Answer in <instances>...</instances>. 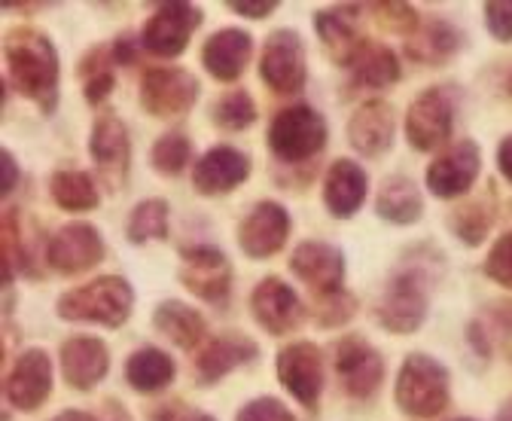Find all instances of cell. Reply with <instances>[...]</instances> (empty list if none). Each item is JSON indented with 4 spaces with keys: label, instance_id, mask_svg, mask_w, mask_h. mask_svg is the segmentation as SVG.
<instances>
[{
    "label": "cell",
    "instance_id": "6da1fadb",
    "mask_svg": "<svg viewBox=\"0 0 512 421\" xmlns=\"http://www.w3.org/2000/svg\"><path fill=\"white\" fill-rule=\"evenodd\" d=\"M7 65L13 86L34 101H43L46 110L55 104V86H58V55L52 43L37 31H16L7 37Z\"/></svg>",
    "mask_w": 512,
    "mask_h": 421
},
{
    "label": "cell",
    "instance_id": "7a4b0ae2",
    "mask_svg": "<svg viewBox=\"0 0 512 421\" xmlns=\"http://www.w3.org/2000/svg\"><path fill=\"white\" fill-rule=\"evenodd\" d=\"M135 293L128 281L116 275H104L89 281L86 287H77L58 299V312L68 321H92L104 327H119L125 324L128 312H132Z\"/></svg>",
    "mask_w": 512,
    "mask_h": 421
},
{
    "label": "cell",
    "instance_id": "3957f363",
    "mask_svg": "<svg viewBox=\"0 0 512 421\" xmlns=\"http://www.w3.org/2000/svg\"><path fill=\"white\" fill-rule=\"evenodd\" d=\"M397 403L415 418H433L448 403V373L430 357L412 354L397 382Z\"/></svg>",
    "mask_w": 512,
    "mask_h": 421
},
{
    "label": "cell",
    "instance_id": "277c9868",
    "mask_svg": "<svg viewBox=\"0 0 512 421\" xmlns=\"http://www.w3.org/2000/svg\"><path fill=\"white\" fill-rule=\"evenodd\" d=\"M269 144L281 159L302 162V159L320 153V147L327 144V126L311 107L296 104L275 116V123L269 129Z\"/></svg>",
    "mask_w": 512,
    "mask_h": 421
},
{
    "label": "cell",
    "instance_id": "5b68a950",
    "mask_svg": "<svg viewBox=\"0 0 512 421\" xmlns=\"http://www.w3.org/2000/svg\"><path fill=\"white\" fill-rule=\"evenodd\" d=\"M260 74L278 95H296L305 86V49L296 31H275L266 40Z\"/></svg>",
    "mask_w": 512,
    "mask_h": 421
},
{
    "label": "cell",
    "instance_id": "8992f818",
    "mask_svg": "<svg viewBox=\"0 0 512 421\" xmlns=\"http://www.w3.org/2000/svg\"><path fill=\"white\" fill-rule=\"evenodd\" d=\"M199 95V80L186 74L183 68H153L144 77L141 98L144 107L159 119H177L183 116Z\"/></svg>",
    "mask_w": 512,
    "mask_h": 421
},
{
    "label": "cell",
    "instance_id": "52a82bcc",
    "mask_svg": "<svg viewBox=\"0 0 512 421\" xmlns=\"http://www.w3.org/2000/svg\"><path fill=\"white\" fill-rule=\"evenodd\" d=\"M199 22H202V10L196 4H165L144 28V46L153 55L174 58L186 49Z\"/></svg>",
    "mask_w": 512,
    "mask_h": 421
},
{
    "label": "cell",
    "instance_id": "ba28073f",
    "mask_svg": "<svg viewBox=\"0 0 512 421\" xmlns=\"http://www.w3.org/2000/svg\"><path fill=\"white\" fill-rule=\"evenodd\" d=\"M406 135L415 150H436L452 135V101L439 89L421 92L406 113Z\"/></svg>",
    "mask_w": 512,
    "mask_h": 421
},
{
    "label": "cell",
    "instance_id": "9c48e42d",
    "mask_svg": "<svg viewBox=\"0 0 512 421\" xmlns=\"http://www.w3.org/2000/svg\"><path fill=\"white\" fill-rule=\"evenodd\" d=\"M180 257H183L180 281L196 296L208 299V303H220L232 284L229 260L217 248H205V245L183 248Z\"/></svg>",
    "mask_w": 512,
    "mask_h": 421
},
{
    "label": "cell",
    "instance_id": "30bf717a",
    "mask_svg": "<svg viewBox=\"0 0 512 421\" xmlns=\"http://www.w3.org/2000/svg\"><path fill=\"white\" fill-rule=\"evenodd\" d=\"M104 257V242L95 226L89 223H68L58 229V235L49 242V263L61 275H77L92 266H98Z\"/></svg>",
    "mask_w": 512,
    "mask_h": 421
},
{
    "label": "cell",
    "instance_id": "8fae6325",
    "mask_svg": "<svg viewBox=\"0 0 512 421\" xmlns=\"http://www.w3.org/2000/svg\"><path fill=\"white\" fill-rule=\"evenodd\" d=\"M278 376L299 403L314 406L320 388H324V360H320V351L308 342L287 345L278 354Z\"/></svg>",
    "mask_w": 512,
    "mask_h": 421
},
{
    "label": "cell",
    "instance_id": "7c38bea8",
    "mask_svg": "<svg viewBox=\"0 0 512 421\" xmlns=\"http://www.w3.org/2000/svg\"><path fill=\"white\" fill-rule=\"evenodd\" d=\"M479 147L473 141H461L448 153H442L430 168H427V187L439 199H455L473 187L479 174Z\"/></svg>",
    "mask_w": 512,
    "mask_h": 421
},
{
    "label": "cell",
    "instance_id": "4fadbf2b",
    "mask_svg": "<svg viewBox=\"0 0 512 421\" xmlns=\"http://www.w3.org/2000/svg\"><path fill=\"white\" fill-rule=\"evenodd\" d=\"M336 373L351 397H369L384 379L381 354L369 342L348 336L336 348Z\"/></svg>",
    "mask_w": 512,
    "mask_h": 421
},
{
    "label": "cell",
    "instance_id": "5bb4252c",
    "mask_svg": "<svg viewBox=\"0 0 512 421\" xmlns=\"http://www.w3.org/2000/svg\"><path fill=\"white\" fill-rule=\"evenodd\" d=\"M287 232H290L287 211L275 202H263V205H256L238 226V242H241L244 254H250V257H272L284 248Z\"/></svg>",
    "mask_w": 512,
    "mask_h": 421
},
{
    "label": "cell",
    "instance_id": "9a60e30c",
    "mask_svg": "<svg viewBox=\"0 0 512 421\" xmlns=\"http://www.w3.org/2000/svg\"><path fill=\"white\" fill-rule=\"evenodd\" d=\"M424 309H427L424 287L415 272H406V275L394 278L388 293H384L378 321L394 333H412L424 321Z\"/></svg>",
    "mask_w": 512,
    "mask_h": 421
},
{
    "label": "cell",
    "instance_id": "2e32d148",
    "mask_svg": "<svg viewBox=\"0 0 512 421\" xmlns=\"http://www.w3.org/2000/svg\"><path fill=\"white\" fill-rule=\"evenodd\" d=\"M128 132L116 116H101L92 129V159L110 190H119L128 177Z\"/></svg>",
    "mask_w": 512,
    "mask_h": 421
},
{
    "label": "cell",
    "instance_id": "e0dca14e",
    "mask_svg": "<svg viewBox=\"0 0 512 421\" xmlns=\"http://www.w3.org/2000/svg\"><path fill=\"white\" fill-rule=\"evenodd\" d=\"M290 266H293V272H296L308 287H314L320 296H330V293H339V290H342L345 263H342V254H339L333 245H324V242H305V245H299V248L293 251Z\"/></svg>",
    "mask_w": 512,
    "mask_h": 421
},
{
    "label": "cell",
    "instance_id": "ac0fdd59",
    "mask_svg": "<svg viewBox=\"0 0 512 421\" xmlns=\"http://www.w3.org/2000/svg\"><path fill=\"white\" fill-rule=\"evenodd\" d=\"M49 391H52V367H49L46 351H40V348L25 351L16 360L13 373L7 376V397H10V403L25 409V412H31L40 403H46Z\"/></svg>",
    "mask_w": 512,
    "mask_h": 421
},
{
    "label": "cell",
    "instance_id": "d6986e66",
    "mask_svg": "<svg viewBox=\"0 0 512 421\" xmlns=\"http://www.w3.org/2000/svg\"><path fill=\"white\" fill-rule=\"evenodd\" d=\"M250 306H253V315L260 321L269 333H290L299 321H302V306L296 293L278 281V278H266L256 284L253 296H250Z\"/></svg>",
    "mask_w": 512,
    "mask_h": 421
},
{
    "label": "cell",
    "instance_id": "ffe728a7",
    "mask_svg": "<svg viewBox=\"0 0 512 421\" xmlns=\"http://www.w3.org/2000/svg\"><path fill=\"white\" fill-rule=\"evenodd\" d=\"M61 373L64 382L77 391L98 385L107 373V348L95 336H71L61 345Z\"/></svg>",
    "mask_w": 512,
    "mask_h": 421
},
{
    "label": "cell",
    "instance_id": "44dd1931",
    "mask_svg": "<svg viewBox=\"0 0 512 421\" xmlns=\"http://www.w3.org/2000/svg\"><path fill=\"white\" fill-rule=\"evenodd\" d=\"M250 174V162L244 153H238L235 147H217L211 153L202 156V162L196 165V187L208 196H220L238 184H244V177Z\"/></svg>",
    "mask_w": 512,
    "mask_h": 421
},
{
    "label": "cell",
    "instance_id": "7402d4cb",
    "mask_svg": "<svg viewBox=\"0 0 512 421\" xmlns=\"http://www.w3.org/2000/svg\"><path fill=\"white\" fill-rule=\"evenodd\" d=\"M348 138L354 144V150H360L363 156H378L391 147L394 141V110L384 101H369L363 104L351 126H348Z\"/></svg>",
    "mask_w": 512,
    "mask_h": 421
},
{
    "label": "cell",
    "instance_id": "603a6c76",
    "mask_svg": "<svg viewBox=\"0 0 512 421\" xmlns=\"http://www.w3.org/2000/svg\"><path fill=\"white\" fill-rule=\"evenodd\" d=\"M250 52H253L250 34L229 28V31L214 34V37L205 43L202 62H205V68H208L217 80L229 83V80H238V77L244 74V68H247V62H250Z\"/></svg>",
    "mask_w": 512,
    "mask_h": 421
},
{
    "label": "cell",
    "instance_id": "cb8c5ba5",
    "mask_svg": "<svg viewBox=\"0 0 512 421\" xmlns=\"http://www.w3.org/2000/svg\"><path fill=\"white\" fill-rule=\"evenodd\" d=\"M363 196H366V174L351 159L333 162L327 171V184H324L327 208L336 217H351L363 205Z\"/></svg>",
    "mask_w": 512,
    "mask_h": 421
},
{
    "label": "cell",
    "instance_id": "d4e9b609",
    "mask_svg": "<svg viewBox=\"0 0 512 421\" xmlns=\"http://www.w3.org/2000/svg\"><path fill=\"white\" fill-rule=\"evenodd\" d=\"M256 354H260V348H256L250 339H244V336H220V339L208 342V348L196 360V367H199L202 382H217L220 376H226L229 370L247 364V360H253Z\"/></svg>",
    "mask_w": 512,
    "mask_h": 421
},
{
    "label": "cell",
    "instance_id": "484cf974",
    "mask_svg": "<svg viewBox=\"0 0 512 421\" xmlns=\"http://www.w3.org/2000/svg\"><path fill=\"white\" fill-rule=\"evenodd\" d=\"M156 327L180 348H196L205 339V318L183 303H165L156 312Z\"/></svg>",
    "mask_w": 512,
    "mask_h": 421
},
{
    "label": "cell",
    "instance_id": "4316f807",
    "mask_svg": "<svg viewBox=\"0 0 512 421\" xmlns=\"http://www.w3.org/2000/svg\"><path fill=\"white\" fill-rule=\"evenodd\" d=\"M125 376L138 391L153 394V391L165 388L174 379V364H171V357L165 351H159V348H141V351H135L132 357H128Z\"/></svg>",
    "mask_w": 512,
    "mask_h": 421
},
{
    "label": "cell",
    "instance_id": "83f0119b",
    "mask_svg": "<svg viewBox=\"0 0 512 421\" xmlns=\"http://www.w3.org/2000/svg\"><path fill=\"white\" fill-rule=\"evenodd\" d=\"M342 13H345L342 7L317 13V34L327 43L330 55L339 65H351L357 58V52L363 49V43L357 37V28L348 19H342Z\"/></svg>",
    "mask_w": 512,
    "mask_h": 421
},
{
    "label": "cell",
    "instance_id": "f1b7e54d",
    "mask_svg": "<svg viewBox=\"0 0 512 421\" xmlns=\"http://www.w3.org/2000/svg\"><path fill=\"white\" fill-rule=\"evenodd\" d=\"M351 68H354V80L363 86H372V89L391 86L400 77L397 55L384 46H375V43H363V49L357 52Z\"/></svg>",
    "mask_w": 512,
    "mask_h": 421
},
{
    "label": "cell",
    "instance_id": "f546056e",
    "mask_svg": "<svg viewBox=\"0 0 512 421\" xmlns=\"http://www.w3.org/2000/svg\"><path fill=\"white\" fill-rule=\"evenodd\" d=\"M378 214L388 217L394 223H415L421 217V196L415 190L412 180L406 177H391L388 184L381 187L378 196Z\"/></svg>",
    "mask_w": 512,
    "mask_h": 421
},
{
    "label": "cell",
    "instance_id": "4dcf8cb0",
    "mask_svg": "<svg viewBox=\"0 0 512 421\" xmlns=\"http://www.w3.org/2000/svg\"><path fill=\"white\" fill-rule=\"evenodd\" d=\"M52 199L64 211H92L98 205L95 184L86 171H58L52 174Z\"/></svg>",
    "mask_w": 512,
    "mask_h": 421
},
{
    "label": "cell",
    "instance_id": "1f68e13d",
    "mask_svg": "<svg viewBox=\"0 0 512 421\" xmlns=\"http://www.w3.org/2000/svg\"><path fill=\"white\" fill-rule=\"evenodd\" d=\"M455 43H458L455 31L448 28L445 22L433 19L430 25H424V28H418L412 34L409 55L418 58V62H424V65H436V62H442V58H448L455 52Z\"/></svg>",
    "mask_w": 512,
    "mask_h": 421
},
{
    "label": "cell",
    "instance_id": "d6a6232c",
    "mask_svg": "<svg viewBox=\"0 0 512 421\" xmlns=\"http://www.w3.org/2000/svg\"><path fill=\"white\" fill-rule=\"evenodd\" d=\"M165 232H168V205L165 202L150 199L132 211V220H128V238H132L135 245H147L153 238H165Z\"/></svg>",
    "mask_w": 512,
    "mask_h": 421
},
{
    "label": "cell",
    "instance_id": "836d02e7",
    "mask_svg": "<svg viewBox=\"0 0 512 421\" xmlns=\"http://www.w3.org/2000/svg\"><path fill=\"white\" fill-rule=\"evenodd\" d=\"M80 74L86 80V98L92 104L104 101L107 92L113 89V55L107 49H95L92 55H86Z\"/></svg>",
    "mask_w": 512,
    "mask_h": 421
},
{
    "label": "cell",
    "instance_id": "e575fe53",
    "mask_svg": "<svg viewBox=\"0 0 512 421\" xmlns=\"http://www.w3.org/2000/svg\"><path fill=\"white\" fill-rule=\"evenodd\" d=\"M214 119L220 129H229V132H241L247 129L253 119H256V107L250 101L247 92H229L217 101L214 107Z\"/></svg>",
    "mask_w": 512,
    "mask_h": 421
},
{
    "label": "cell",
    "instance_id": "d590c367",
    "mask_svg": "<svg viewBox=\"0 0 512 421\" xmlns=\"http://www.w3.org/2000/svg\"><path fill=\"white\" fill-rule=\"evenodd\" d=\"M189 162V138L183 135H165L153 147V165L162 174H180Z\"/></svg>",
    "mask_w": 512,
    "mask_h": 421
},
{
    "label": "cell",
    "instance_id": "8d00e7d4",
    "mask_svg": "<svg viewBox=\"0 0 512 421\" xmlns=\"http://www.w3.org/2000/svg\"><path fill=\"white\" fill-rule=\"evenodd\" d=\"M485 272H488L497 284L512 287V232L503 235L500 242L491 248V254H488V260H485Z\"/></svg>",
    "mask_w": 512,
    "mask_h": 421
},
{
    "label": "cell",
    "instance_id": "74e56055",
    "mask_svg": "<svg viewBox=\"0 0 512 421\" xmlns=\"http://www.w3.org/2000/svg\"><path fill=\"white\" fill-rule=\"evenodd\" d=\"M372 13L378 16V25L384 19V28H391V31H400V34H415L418 31L415 10L406 7V4H381V7H372Z\"/></svg>",
    "mask_w": 512,
    "mask_h": 421
},
{
    "label": "cell",
    "instance_id": "f35d334b",
    "mask_svg": "<svg viewBox=\"0 0 512 421\" xmlns=\"http://www.w3.org/2000/svg\"><path fill=\"white\" fill-rule=\"evenodd\" d=\"M351 312H354V299L345 290H339V293L324 296V303H320V309H317V315H320L317 321L324 327H339L351 318Z\"/></svg>",
    "mask_w": 512,
    "mask_h": 421
},
{
    "label": "cell",
    "instance_id": "ab89813d",
    "mask_svg": "<svg viewBox=\"0 0 512 421\" xmlns=\"http://www.w3.org/2000/svg\"><path fill=\"white\" fill-rule=\"evenodd\" d=\"M455 229L461 232V238L467 245H479L485 232H488V214L479 205H467L458 217H455Z\"/></svg>",
    "mask_w": 512,
    "mask_h": 421
},
{
    "label": "cell",
    "instance_id": "60d3db41",
    "mask_svg": "<svg viewBox=\"0 0 512 421\" xmlns=\"http://www.w3.org/2000/svg\"><path fill=\"white\" fill-rule=\"evenodd\" d=\"M238 421H296L284 403L272 400V397H263V400H253L247 403L241 412H238Z\"/></svg>",
    "mask_w": 512,
    "mask_h": 421
},
{
    "label": "cell",
    "instance_id": "b9f144b4",
    "mask_svg": "<svg viewBox=\"0 0 512 421\" xmlns=\"http://www.w3.org/2000/svg\"><path fill=\"white\" fill-rule=\"evenodd\" d=\"M485 22L497 40H512V4H488Z\"/></svg>",
    "mask_w": 512,
    "mask_h": 421
},
{
    "label": "cell",
    "instance_id": "7bdbcfd3",
    "mask_svg": "<svg viewBox=\"0 0 512 421\" xmlns=\"http://www.w3.org/2000/svg\"><path fill=\"white\" fill-rule=\"evenodd\" d=\"M55 421H128V415H125V409L119 403H107V412L101 418L89 415V412H80V409H71V412L58 415Z\"/></svg>",
    "mask_w": 512,
    "mask_h": 421
},
{
    "label": "cell",
    "instance_id": "ee69618b",
    "mask_svg": "<svg viewBox=\"0 0 512 421\" xmlns=\"http://www.w3.org/2000/svg\"><path fill=\"white\" fill-rule=\"evenodd\" d=\"M153 421H214L211 415L205 412H196V409H177V406H168V409H159L153 415Z\"/></svg>",
    "mask_w": 512,
    "mask_h": 421
},
{
    "label": "cell",
    "instance_id": "f6af8a7d",
    "mask_svg": "<svg viewBox=\"0 0 512 421\" xmlns=\"http://www.w3.org/2000/svg\"><path fill=\"white\" fill-rule=\"evenodd\" d=\"M16 180H19V168L13 162V156L4 150V187H0V196H10L13 187H16Z\"/></svg>",
    "mask_w": 512,
    "mask_h": 421
},
{
    "label": "cell",
    "instance_id": "bcb514c9",
    "mask_svg": "<svg viewBox=\"0 0 512 421\" xmlns=\"http://www.w3.org/2000/svg\"><path fill=\"white\" fill-rule=\"evenodd\" d=\"M229 10H235L241 16H250V19H263L269 13H275V4H229Z\"/></svg>",
    "mask_w": 512,
    "mask_h": 421
},
{
    "label": "cell",
    "instance_id": "7dc6e473",
    "mask_svg": "<svg viewBox=\"0 0 512 421\" xmlns=\"http://www.w3.org/2000/svg\"><path fill=\"white\" fill-rule=\"evenodd\" d=\"M497 162H500V171L506 174V180H512V135L500 144Z\"/></svg>",
    "mask_w": 512,
    "mask_h": 421
},
{
    "label": "cell",
    "instance_id": "c3c4849f",
    "mask_svg": "<svg viewBox=\"0 0 512 421\" xmlns=\"http://www.w3.org/2000/svg\"><path fill=\"white\" fill-rule=\"evenodd\" d=\"M509 421H512V415H509Z\"/></svg>",
    "mask_w": 512,
    "mask_h": 421
}]
</instances>
